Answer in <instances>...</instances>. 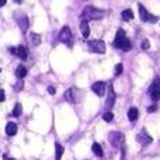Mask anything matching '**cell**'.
Here are the masks:
<instances>
[{
  "label": "cell",
  "instance_id": "ba28073f",
  "mask_svg": "<svg viewBox=\"0 0 160 160\" xmlns=\"http://www.w3.org/2000/svg\"><path fill=\"white\" fill-rule=\"evenodd\" d=\"M126 38V36H125V30L123 28H119L118 30V33H116V37H115V40H113V47L115 48H121V45H122V42H123V40Z\"/></svg>",
  "mask_w": 160,
  "mask_h": 160
},
{
  "label": "cell",
  "instance_id": "7c38bea8",
  "mask_svg": "<svg viewBox=\"0 0 160 160\" xmlns=\"http://www.w3.org/2000/svg\"><path fill=\"white\" fill-rule=\"evenodd\" d=\"M6 133L9 136H14L16 133H17V125H16L14 122H9V123L6 125Z\"/></svg>",
  "mask_w": 160,
  "mask_h": 160
},
{
  "label": "cell",
  "instance_id": "ffe728a7",
  "mask_svg": "<svg viewBox=\"0 0 160 160\" xmlns=\"http://www.w3.org/2000/svg\"><path fill=\"white\" fill-rule=\"evenodd\" d=\"M150 98L154 101V102L160 99V87L159 88H154L153 91H150Z\"/></svg>",
  "mask_w": 160,
  "mask_h": 160
},
{
  "label": "cell",
  "instance_id": "cb8c5ba5",
  "mask_svg": "<svg viewBox=\"0 0 160 160\" xmlns=\"http://www.w3.org/2000/svg\"><path fill=\"white\" fill-rule=\"evenodd\" d=\"M102 118H103V121L105 122H112L113 121V113H112L111 111H108V112H105L102 115Z\"/></svg>",
  "mask_w": 160,
  "mask_h": 160
},
{
  "label": "cell",
  "instance_id": "8992f818",
  "mask_svg": "<svg viewBox=\"0 0 160 160\" xmlns=\"http://www.w3.org/2000/svg\"><path fill=\"white\" fill-rule=\"evenodd\" d=\"M136 140H138V142H139L142 146H148V145H150V143L153 142L152 136H149V135H148V132H146L145 129H143L142 132L139 133V135L136 136Z\"/></svg>",
  "mask_w": 160,
  "mask_h": 160
},
{
  "label": "cell",
  "instance_id": "f546056e",
  "mask_svg": "<svg viewBox=\"0 0 160 160\" xmlns=\"http://www.w3.org/2000/svg\"><path fill=\"white\" fill-rule=\"evenodd\" d=\"M48 92H50L51 95H54V94H55V88H54V87H48Z\"/></svg>",
  "mask_w": 160,
  "mask_h": 160
},
{
  "label": "cell",
  "instance_id": "d6986e66",
  "mask_svg": "<svg viewBox=\"0 0 160 160\" xmlns=\"http://www.w3.org/2000/svg\"><path fill=\"white\" fill-rule=\"evenodd\" d=\"M122 18H123L125 21H130L133 18V12L130 9H126L122 12Z\"/></svg>",
  "mask_w": 160,
  "mask_h": 160
},
{
  "label": "cell",
  "instance_id": "9c48e42d",
  "mask_svg": "<svg viewBox=\"0 0 160 160\" xmlns=\"http://www.w3.org/2000/svg\"><path fill=\"white\" fill-rule=\"evenodd\" d=\"M92 91H94L98 97H102V95L105 94V91H106V84L102 82V81L95 82V84L92 85Z\"/></svg>",
  "mask_w": 160,
  "mask_h": 160
},
{
  "label": "cell",
  "instance_id": "5b68a950",
  "mask_svg": "<svg viewBox=\"0 0 160 160\" xmlns=\"http://www.w3.org/2000/svg\"><path fill=\"white\" fill-rule=\"evenodd\" d=\"M138 7H139V13H140V18H142V21H149V23H156L159 18L156 17V16L150 14V13L148 12V10L143 7V4H138Z\"/></svg>",
  "mask_w": 160,
  "mask_h": 160
},
{
  "label": "cell",
  "instance_id": "e0dca14e",
  "mask_svg": "<svg viewBox=\"0 0 160 160\" xmlns=\"http://www.w3.org/2000/svg\"><path fill=\"white\" fill-rule=\"evenodd\" d=\"M92 152H94L95 156H98V157L103 156V150H102V148H101L99 143H94V145H92Z\"/></svg>",
  "mask_w": 160,
  "mask_h": 160
},
{
  "label": "cell",
  "instance_id": "83f0119b",
  "mask_svg": "<svg viewBox=\"0 0 160 160\" xmlns=\"http://www.w3.org/2000/svg\"><path fill=\"white\" fill-rule=\"evenodd\" d=\"M4 101H6V94L3 89H0V102H4Z\"/></svg>",
  "mask_w": 160,
  "mask_h": 160
},
{
  "label": "cell",
  "instance_id": "d6a6232c",
  "mask_svg": "<svg viewBox=\"0 0 160 160\" xmlns=\"http://www.w3.org/2000/svg\"><path fill=\"white\" fill-rule=\"evenodd\" d=\"M16 2H17V3H21V2H23V0H16Z\"/></svg>",
  "mask_w": 160,
  "mask_h": 160
},
{
  "label": "cell",
  "instance_id": "d4e9b609",
  "mask_svg": "<svg viewBox=\"0 0 160 160\" xmlns=\"http://www.w3.org/2000/svg\"><path fill=\"white\" fill-rule=\"evenodd\" d=\"M23 88H24V81H23V79H18V81H17V84L14 85V89L18 92V91H21V89H23Z\"/></svg>",
  "mask_w": 160,
  "mask_h": 160
},
{
  "label": "cell",
  "instance_id": "7a4b0ae2",
  "mask_svg": "<svg viewBox=\"0 0 160 160\" xmlns=\"http://www.w3.org/2000/svg\"><path fill=\"white\" fill-rule=\"evenodd\" d=\"M108 140H109V143H111L113 148L121 149L122 146H123V143H125V135L123 133H121V132H111L108 135Z\"/></svg>",
  "mask_w": 160,
  "mask_h": 160
},
{
  "label": "cell",
  "instance_id": "f1b7e54d",
  "mask_svg": "<svg viewBox=\"0 0 160 160\" xmlns=\"http://www.w3.org/2000/svg\"><path fill=\"white\" fill-rule=\"evenodd\" d=\"M157 111V105H150L148 108V112H150V113H153V112H156Z\"/></svg>",
  "mask_w": 160,
  "mask_h": 160
},
{
  "label": "cell",
  "instance_id": "1f68e13d",
  "mask_svg": "<svg viewBox=\"0 0 160 160\" xmlns=\"http://www.w3.org/2000/svg\"><path fill=\"white\" fill-rule=\"evenodd\" d=\"M6 2L7 0H0V7H3L4 4H6Z\"/></svg>",
  "mask_w": 160,
  "mask_h": 160
},
{
  "label": "cell",
  "instance_id": "52a82bcc",
  "mask_svg": "<svg viewBox=\"0 0 160 160\" xmlns=\"http://www.w3.org/2000/svg\"><path fill=\"white\" fill-rule=\"evenodd\" d=\"M58 38H60L62 42H70L71 38H72V33H71V28L68 27V26L62 27V28H61V31H60V34H58Z\"/></svg>",
  "mask_w": 160,
  "mask_h": 160
},
{
  "label": "cell",
  "instance_id": "2e32d148",
  "mask_svg": "<svg viewBox=\"0 0 160 160\" xmlns=\"http://www.w3.org/2000/svg\"><path fill=\"white\" fill-rule=\"evenodd\" d=\"M26 75H27V70H26L23 65H18L17 70H16V77H17L18 79H23Z\"/></svg>",
  "mask_w": 160,
  "mask_h": 160
},
{
  "label": "cell",
  "instance_id": "7402d4cb",
  "mask_svg": "<svg viewBox=\"0 0 160 160\" xmlns=\"http://www.w3.org/2000/svg\"><path fill=\"white\" fill-rule=\"evenodd\" d=\"M121 48H123L125 51H129V50L132 48V42H130L129 38H125L123 40V42H122V45H121Z\"/></svg>",
  "mask_w": 160,
  "mask_h": 160
},
{
  "label": "cell",
  "instance_id": "5bb4252c",
  "mask_svg": "<svg viewBox=\"0 0 160 160\" xmlns=\"http://www.w3.org/2000/svg\"><path fill=\"white\" fill-rule=\"evenodd\" d=\"M18 26H20V28L23 31H27V28H28V18L26 17V16H21L20 18H18Z\"/></svg>",
  "mask_w": 160,
  "mask_h": 160
},
{
  "label": "cell",
  "instance_id": "44dd1931",
  "mask_svg": "<svg viewBox=\"0 0 160 160\" xmlns=\"http://www.w3.org/2000/svg\"><path fill=\"white\" fill-rule=\"evenodd\" d=\"M30 41H31V44L37 47V45H40V42H41V37H40L38 34H34V33H33V34L30 36Z\"/></svg>",
  "mask_w": 160,
  "mask_h": 160
},
{
  "label": "cell",
  "instance_id": "ac0fdd59",
  "mask_svg": "<svg viewBox=\"0 0 160 160\" xmlns=\"http://www.w3.org/2000/svg\"><path fill=\"white\" fill-rule=\"evenodd\" d=\"M62 153H64V148L60 143H55V160H60L62 157Z\"/></svg>",
  "mask_w": 160,
  "mask_h": 160
},
{
  "label": "cell",
  "instance_id": "836d02e7",
  "mask_svg": "<svg viewBox=\"0 0 160 160\" xmlns=\"http://www.w3.org/2000/svg\"><path fill=\"white\" fill-rule=\"evenodd\" d=\"M0 72H2V70H0Z\"/></svg>",
  "mask_w": 160,
  "mask_h": 160
},
{
  "label": "cell",
  "instance_id": "3957f363",
  "mask_svg": "<svg viewBox=\"0 0 160 160\" xmlns=\"http://www.w3.org/2000/svg\"><path fill=\"white\" fill-rule=\"evenodd\" d=\"M88 45H89L91 51L97 52V54H103V52L106 51L105 42H103L102 40H92V41L88 42Z\"/></svg>",
  "mask_w": 160,
  "mask_h": 160
},
{
  "label": "cell",
  "instance_id": "30bf717a",
  "mask_svg": "<svg viewBox=\"0 0 160 160\" xmlns=\"http://www.w3.org/2000/svg\"><path fill=\"white\" fill-rule=\"evenodd\" d=\"M115 99H116V94L113 91V87H109L108 88V99H106V109H111L115 103Z\"/></svg>",
  "mask_w": 160,
  "mask_h": 160
},
{
  "label": "cell",
  "instance_id": "9a60e30c",
  "mask_svg": "<svg viewBox=\"0 0 160 160\" xmlns=\"http://www.w3.org/2000/svg\"><path fill=\"white\" fill-rule=\"evenodd\" d=\"M138 116H139V111H138V108H130L129 111H128V118H129V121L135 122L136 119H138Z\"/></svg>",
  "mask_w": 160,
  "mask_h": 160
},
{
  "label": "cell",
  "instance_id": "603a6c76",
  "mask_svg": "<svg viewBox=\"0 0 160 160\" xmlns=\"http://www.w3.org/2000/svg\"><path fill=\"white\" fill-rule=\"evenodd\" d=\"M21 111H23V108H21V103H16L14 109H13V116H20L21 115Z\"/></svg>",
  "mask_w": 160,
  "mask_h": 160
},
{
  "label": "cell",
  "instance_id": "484cf974",
  "mask_svg": "<svg viewBox=\"0 0 160 160\" xmlns=\"http://www.w3.org/2000/svg\"><path fill=\"white\" fill-rule=\"evenodd\" d=\"M122 71H123V67H122V64H116V67H115V75H121Z\"/></svg>",
  "mask_w": 160,
  "mask_h": 160
},
{
  "label": "cell",
  "instance_id": "6da1fadb",
  "mask_svg": "<svg viewBox=\"0 0 160 160\" xmlns=\"http://www.w3.org/2000/svg\"><path fill=\"white\" fill-rule=\"evenodd\" d=\"M103 17V12L97 7H92V6H87L84 9L81 14V18L82 20H99V18Z\"/></svg>",
  "mask_w": 160,
  "mask_h": 160
},
{
  "label": "cell",
  "instance_id": "8fae6325",
  "mask_svg": "<svg viewBox=\"0 0 160 160\" xmlns=\"http://www.w3.org/2000/svg\"><path fill=\"white\" fill-rule=\"evenodd\" d=\"M16 55H17L20 60H27V57H28L27 47H24V45H18L17 48H16Z\"/></svg>",
  "mask_w": 160,
  "mask_h": 160
},
{
  "label": "cell",
  "instance_id": "277c9868",
  "mask_svg": "<svg viewBox=\"0 0 160 160\" xmlns=\"http://www.w3.org/2000/svg\"><path fill=\"white\" fill-rule=\"evenodd\" d=\"M64 98H65L68 102H71V103H77L79 101V92H78V89H77L75 87L68 88V89L65 91V94H64Z\"/></svg>",
  "mask_w": 160,
  "mask_h": 160
},
{
  "label": "cell",
  "instance_id": "4fadbf2b",
  "mask_svg": "<svg viewBox=\"0 0 160 160\" xmlns=\"http://www.w3.org/2000/svg\"><path fill=\"white\" fill-rule=\"evenodd\" d=\"M79 27H81L82 36H84L85 38H88V36H89V26H88V21L81 18V24H79Z\"/></svg>",
  "mask_w": 160,
  "mask_h": 160
},
{
  "label": "cell",
  "instance_id": "4dcf8cb0",
  "mask_svg": "<svg viewBox=\"0 0 160 160\" xmlns=\"http://www.w3.org/2000/svg\"><path fill=\"white\" fill-rule=\"evenodd\" d=\"M3 159H4V160H16V159H13V157H9V156H7V154H4V156H3Z\"/></svg>",
  "mask_w": 160,
  "mask_h": 160
},
{
  "label": "cell",
  "instance_id": "4316f807",
  "mask_svg": "<svg viewBox=\"0 0 160 160\" xmlns=\"http://www.w3.org/2000/svg\"><path fill=\"white\" fill-rule=\"evenodd\" d=\"M150 48V42H149V40H143L142 41V50H149Z\"/></svg>",
  "mask_w": 160,
  "mask_h": 160
}]
</instances>
